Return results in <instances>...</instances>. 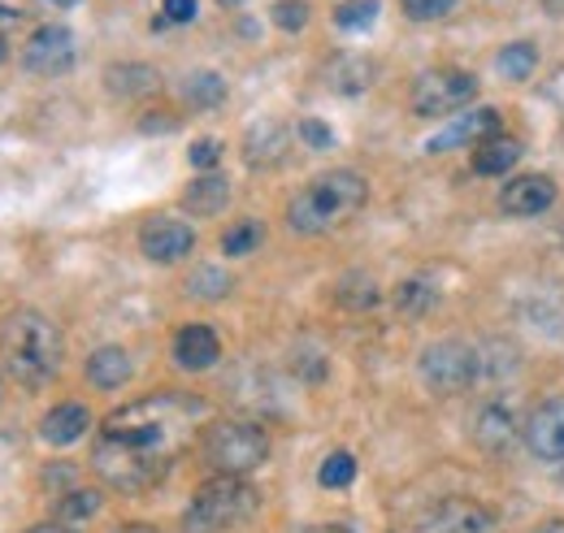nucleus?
Segmentation results:
<instances>
[{"label":"nucleus","instance_id":"obj_1","mask_svg":"<svg viewBox=\"0 0 564 533\" xmlns=\"http://www.w3.org/2000/svg\"><path fill=\"white\" fill-rule=\"evenodd\" d=\"M0 356H4V369L13 382L44 387L62 369V330L44 313L18 308L0 330Z\"/></svg>","mask_w":564,"mask_h":533},{"label":"nucleus","instance_id":"obj_2","mask_svg":"<svg viewBox=\"0 0 564 533\" xmlns=\"http://www.w3.org/2000/svg\"><path fill=\"white\" fill-rule=\"evenodd\" d=\"M196 400H183V395H148L140 403H127L118 407L109 421H105V434L109 438H122V443H135L148 447L156 456H170L183 425L196 416Z\"/></svg>","mask_w":564,"mask_h":533},{"label":"nucleus","instance_id":"obj_3","mask_svg":"<svg viewBox=\"0 0 564 533\" xmlns=\"http://www.w3.org/2000/svg\"><path fill=\"white\" fill-rule=\"evenodd\" d=\"M369 196L365 178L352 170H330L322 178H313L295 200L286 204V221L300 235H322L339 221H348L352 213H360V204Z\"/></svg>","mask_w":564,"mask_h":533},{"label":"nucleus","instance_id":"obj_4","mask_svg":"<svg viewBox=\"0 0 564 533\" xmlns=\"http://www.w3.org/2000/svg\"><path fill=\"white\" fill-rule=\"evenodd\" d=\"M257 503H261V499H257V490H252L243 477L217 472L213 481H205V486L192 494V503H187V512H183V530L226 533V530H235V525H243V521H252Z\"/></svg>","mask_w":564,"mask_h":533},{"label":"nucleus","instance_id":"obj_5","mask_svg":"<svg viewBox=\"0 0 564 533\" xmlns=\"http://www.w3.org/2000/svg\"><path fill=\"white\" fill-rule=\"evenodd\" d=\"M200 447H205V460L226 477H243V472L265 465V456H270L265 429H257L248 421H217L205 429Z\"/></svg>","mask_w":564,"mask_h":533},{"label":"nucleus","instance_id":"obj_6","mask_svg":"<svg viewBox=\"0 0 564 533\" xmlns=\"http://www.w3.org/2000/svg\"><path fill=\"white\" fill-rule=\"evenodd\" d=\"M165 460H170V456H156V452H148V447L109 438V434H105V438L96 443V452H91V468H96L109 486H118V490H148L152 481H161Z\"/></svg>","mask_w":564,"mask_h":533},{"label":"nucleus","instance_id":"obj_7","mask_svg":"<svg viewBox=\"0 0 564 533\" xmlns=\"http://www.w3.org/2000/svg\"><path fill=\"white\" fill-rule=\"evenodd\" d=\"M422 382L434 395H460L478 382V347L460 338L430 342L422 351Z\"/></svg>","mask_w":564,"mask_h":533},{"label":"nucleus","instance_id":"obj_8","mask_svg":"<svg viewBox=\"0 0 564 533\" xmlns=\"http://www.w3.org/2000/svg\"><path fill=\"white\" fill-rule=\"evenodd\" d=\"M474 96H478V78L469 69L456 66L425 69L422 78L413 83V109L422 118H452L465 105H474Z\"/></svg>","mask_w":564,"mask_h":533},{"label":"nucleus","instance_id":"obj_9","mask_svg":"<svg viewBox=\"0 0 564 533\" xmlns=\"http://www.w3.org/2000/svg\"><path fill=\"white\" fill-rule=\"evenodd\" d=\"M22 62L31 74H44V78H57V74H66L74 66V35L70 26H57V22H48V26H40L31 40H26V48H22Z\"/></svg>","mask_w":564,"mask_h":533},{"label":"nucleus","instance_id":"obj_10","mask_svg":"<svg viewBox=\"0 0 564 533\" xmlns=\"http://www.w3.org/2000/svg\"><path fill=\"white\" fill-rule=\"evenodd\" d=\"M521 438H525V447H530V456H534V460L561 465L564 460V395L539 403V407L530 412V421H525Z\"/></svg>","mask_w":564,"mask_h":533},{"label":"nucleus","instance_id":"obj_11","mask_svg":"<svg viewBox=\"0 0 564 533\" xmlns=\"http://www.w3.org/2000/svg\"><path fill=\"white\" fill-rule=\"evenodd\" d=\"M140 248L148 261H156V265H174V261L192 257V248H196V230H192L187 221H178V217H152V221L140 230Z\"/></svg>","mask_w":564,"mask_h":533},{"label":"nucleus","instance_id":"obj_12","mask_svg":"<svg viewBox=\"0 0 564 533\" xmlns=\"http://www.w3.org/2000/svg\"><path fill=\"white\" fill-rule=\"evenodd\" d=\"M469 434H474V443L482 447V452H508L512 443H517V434H521V425H517V412L508 407L503 400H487L478 412H474V421H469Z\"/></svg>","mask_w":564,"mask_h":533},{"label":"nucleus","instance_id":"obj_13","mask_svg":"<svg viewBox=\"0 0 564 533\" xmlns=\"http://www.w3.org/2000/svg\"><path fill=\"white\" fill-rule=\"evenodd\" d=\"M552 204H556V183L543 178V174H521V178H512V183L503 187V196H499V208H503L508 217H539V213H547Z\"/></svg>","mask_w":564,"mask_h":533},{"label":"nucleus","instance_id":"obj_14","mask_svg":"<svg viewBox=\"0 0 564 533\" xmlns=\"http://www.w3.org/2000/svg\"><path fill=\"white\" fill-rule=\"evenodd\" d=\"M499 127V113L495 109H474V113H465V118H456L447 131H438L430 139V152H447V148H478V143H487Z\"/></svg>","mask_w":564,"mask_h":533},{"label":"nucleus","instance_id":"obj_15","mask_svg":"<svg viewBox=\"0 0 564 533\" xmlns=\"http://www.w3.org/2000/svg\"><path fill=\"white\" fill-rule=\"evenodd\" d=\"M434 533H491V512L474 499H447L430 516Z\"/></svg>","mask_w":564,"mask_h":533},{"label":"nucleus","instance_id":"obj_16","mask_svg":"<svg viewBox=\"0 0 564 533\" xmlns=\"http://www.w3.org/2000/svg\"><path fill=\"white\" fill-rule=\"evenodd\" d=\"M174 360L183 369H192V373H205L221 360V342H217V334L209 326H183L178 338H174Z\"/></svg>","mask_w":564,"mask_h":533},{"label":"nucleus","instance_id":"obj_17","mask_svg":"<svg viewBox=\"0 0 564 533\" xmlns=\"http://www.w3.org/2000/svg\"><path fill=\"white\" fill-rule=\"evenodd\" d=\"M286 148H291V131H286L282 122H257V127L248 131V139H243V156H248L252 170L279 165L282 156H286Z\"/></svg>","mask_w":564,"mask_h":533},{"label":"nucleus","instance_id":"obj_18","mask_svg":"<svg viewBox=\"0 0 564 533\" xmlns=\"http://www.w3.org/2000/svg\"><path fill=\"white\" fill-rule=\"evenodd\" d=\"M83 429H91V416H87L83 403H62V407H53V412L40 421V438L53 443V447H70V443H78Z\"/></svg>","mask_w":564,"mask_h":533},{"label":"nucleus","instance_id":"obj_19","mask_svg":"<svg viewBox=\"0 0 564 533\" xmlns=\"http://www.w3.org/2000/svg\"><path fill=\"white\" fill-rule=\"evenodd\" d=\"M87 382L100 387V391L127 387V382H131V356H127L122 347H100V351H91V360H87Z\"/></svg>","mask_w":564,"mask_h":533},{"label":"nucleus","instance_id":"obj_20","mask_svg":"<svg viewBox=\"0 0 564 533\" xmlns=\"http://www.w3.org/2000/svg\"><path fill=\"white\" fill-rule=\"evenodd\" d=\"M230 200V183L221 178V174H200L187 192H183V208L187 213H196V217H213V213H221Z\"/></svg>","mask_w":564,"mask_h":533},{"label":"nucleus","instance_id":"obj_21","mask_svg":"<svg viewBox=\"0 0 564 533\" xmlns=\"http://www.w3.org/2000/svg\"><path fill=\"white\" fill-rule=\"evenodd\" d=\"M517 161H521V143L517 139H487V143L474 148V170L487 174V178L508 174Z\"/></svg>","mask_w":564,"mask_h":533},{"label":"nucleus","instance_id":"obj_22","mask_svg":"<svg viewBox=\"0 0 564 533\" xmlns=\"http://www.w3.org/2000/svg\"><path fill=\"white\" fill-rule=\"evenodd\" d=\"M183 100H187L192 109H213V105H221V100H226V83H221V74H213V69L192 74V78L183 83Z\"/></svg>","mask_w":564,"mask_h":533},{"label":"nucleus","instance_id":"obj_23","mask_svg":"<svg viewBox=\"0 0 564 533\" xmlns=\"http://www.w3.org/2000/svg\"><path fill=\"white\" fill-rule=\"evenodd\" d=\"M105 83H109L113 96H143V91L156 87V69L152 66H113L109 74H105Z\"/></svg>","mask_w":564,"mask_h":533},{"label":"nucleus","instance_id":"obj_24","mask_svg":"<svg viewBox=\"0 0 564 533\" xmlns=\"http://www.w3.org/2000/svg\"><path fill=\"white\" fill-rule=\"evenodd\" d=\"M100 512V494L96 490H70L66 499H57V521L62 525H83V521H91Z\"/></svg>","mask_w":564,"mask_h":533},{"label":"nucleus","instance_id":"obj_25","mask_svg":"<svg viewBox=\"0 0 564 533\" xmlns=\"http://www.w3.org/2000/svg\"><path fill=\"white\" fill-rule=\"evenodd\" d=\"M434 300H438V291H434L430 282H422V278H413V282H400V286H395V308H400V313H409V317L430 313V308H434Z\"/></svg>","mask_w":564,"mask_h":533},{"label":"nucleus","instance_id":"obj_26","mask_svg":"<svg viewBox=\"0 0 564 533\" xmlns=\"http://www.w3.org/2000/svg\"><path fill=\"white\" fill-rule=\"evenodd\" d=\"M534 66H539V53H534V44H525V40H521V44H508V48L499 53V74L512 78V83L530 78Z\"/></svg>","mask_w":564,"mask_h":533},{"label":"nucleus","instance_id":"obj_27","mask_svg":"<svg viewBox=\"0 0 564 533\" xmlns=\"http://www.w3.org/2000/svg\"><path fill=\"white\" fill-rule=\"evenodd\" d=\"M369 78H373V66L360 62V57H344V62L330 66V87L335 91H365Z\"/></svg>","mask_w":564,"mask_h":533},{"label":"nucleus","instance_id":"obj_28","mask_svg":"<svg viewBox=\"0 0 564 533\" xmlns=\"http://www.w3.org/2000/svg\"><path fill=\"white\" fill-rule=\"evenodd\" d=\"M378 22V0H344L335 9V26L344 31H369Z\"/></svg>","mask_w":564,"mask_h":533},{"label":"nucleus","instance_id":"obj_29","mask_svg":"<svg viewBox=\"0 0 564 533\" xmlns=\"http://www.w3.org/2000/svg\"><path fill=\"white\" fill-rule=\"evenodd\" d=\"M356 477V460L348 452H335V456H326L322 468H317V481L326 486V490H344V486H352Z\"/></svg>","mask_w":564,"mask_h":533},{"label":"nucleus","instance_id":"obj_30","mask_svg":"<svg viewBox=\"0 0 564 533\" xmlns=\"http://www.w3.org/2000/svg\"><path fill=\"white\" fill-rule=\"evenodd\" d=\"M261 221H239V226H230L226 235H221V252L226 257H248L257 243H261Z\"/></svg>","mask_w":564,"mask_h":533},{"label":"nucleus","instance_id":"obj_31","mask_svg":"<svg viewBox=\"0 0 564 533\" xmlns=\"http://www.w3.org/2000/svg\"><path fill=\"white\" fill-rule=\"evenodd\" d=\"M187 291H192V295H200V300H221V295L230 291V278H226L221 269L205 265V269H196V273H192Z\"/></svg>","mask_w":564,"mask_h":533},{"label":"nucleus","instance_id":"obj_32","mask_svg":"<svg viewBox=\"0 0 564 533\" xmlns=\"http://www.w3.org/2000/svg\"><path fill=\"white\" fill-rule=\"evenodd\" d=\"M400 4L413 22H434V18H447L456 9V0H400Z\"/></svg>","mask_w":564,"mask_h":533},{"label":"nucleus","instance_id":"obj_33","mask_svg":"<svg viewBox=\"0 0 564 533\" xmlns=\"http://www.w3.org/2000/svg\"><path fill=\"white\" fill-rule=\"evenodd\" d=\"M274 22H279L282 31H300L308 22V4L304 0H279L274 4Z\"/></svg>","mask_w":564,"mask_h":533},{"label":"nucleus","instance_id":"obj_34","mask_svg":"<svg viewBox=\"0 0 564 533\" xmlns=\"http://www.w3.org/2000/svg\"><path fill=\"white\" fill-rule=\"evenodd\" d=\"M187 156H192V165H196V170H213V165L221 161V143H217V139H196Z\"/></svg>","mask_w":564,"mask_h":533},{"label":"nucleus","instance_id":"obj_35","mask_svg":"<svg viewBox=\"0 0 564 533\" xmlns=\"http://www.w3.org/2000/svg\"><path fill=\"white\" fill-rule=\"evenodd\" d=\"M300 139H304V143H313V148H330V143H335V131H330V127H322L317 118H300Z\"/></svg>","mask_w":564,"mask_h":533},{"label":"nucleus","instance_id":"obj_36","mask_svg":"<svg viewBox=\"0 0 564 533\" xmlns=\"http://www.w3.org/2000/svg\"><path fill=\"white\" fill-rule=\"evenodd\" d=\"M165 18L170 22H192L196 18V0H165Z\"/></svg>","mask_w":564,"mask_h":533},{"label":"nucleus","instance_id":"obj_37","mask_svg":"<svg viewBox=\"0 0 564 533\" xmlns=\"http://www.w3.org/2000/svg\"><path fill=\"white\" fill-rule=\"evenodd\" d=\"M31 533H74L70 525H62V521H53V525H35Z\"/></svg>","mask_w":564,"mask_h":533},{"label":"nucleus","instance_id":"obj_38","mask_svg":"<svg viewBox=\"0 0 564 533\" xmlns=\"http://www.w3.org/2000/svg\"><path fill=\"white\" fill-rule=\"evenodd\" d=\"M13 22H18V13H13V9H4V4H0V31H4V26H13Z\"/></svg>","mask_w":564,"mask_h":533},{"label":"nucleus","instance_id":"obj_39","mask_svg":"<svg viewBox=\"0 0 564 533\" xmlns=\"http://www.w3.org/2000/svg\"><path fill=\"white\" fill-rule=\"evenodd\" d=\"M534 533H564V521H547V525H539Z\"/></svg>","mask_w":564,"mask_h":533},{"label":"nucleus","instance_id":"obj_40","mask_svg":"<svg viewBox=\"0 0 564 533\" xmlns=\"http://www.w3.org/2000/svg\"><path fill=\"white\" fill-rule=\"evenodd\" d=\"M313 533H352L348 525H322V530H313Z\"/></svg>","mask_w":564,"mask_h":533},{"label":"nucleus","instance_id":"obj_41","mask_svg":"<svg viewBox=\"0 0 564 533\" xmlns=\"http://www.w3.org/2000/svg\"><path fill=\"white\" fill-rule=\"evenodd\" d=\"M118 533H156L152 525H127V530H118Z\"/></svg>","mask_w":564,"mask_h":533},{"label":"nucleus","instance_id":"obj_42","mask_svg":"<svg viewBox=\"0 0 564 533\" xmlns=\"http://www.w3.org/2000/svg\"><path fill=\"white\" fill-rule=\"evenodd\" d=\"M0 62H4V35H0Z\"/></svg>","mask_w":564,"mask_h":533},{"label":"nucleus","instance_id":"obj_43","mask_svg":"<svg viewBox=\"0 0 564 533\" xmlns=\"http://www.w3.org/2000/svg\"><path fill=\"white\" fill-rule=\"evenodd\" d=\"M221 4H239V0H221Z\"/></svg>","mask_w":564,"mask_h":533},{"label":"nucleus","instance_id":"obj_44","mask_svg":"<svg viewBox=\"0 0 564 533\" xmlns=\"http://www.w3.org/2000/svg\"><path fill=\"white\" fill-rule=\"evenodd\" d=\"M57 4H74V0H57Z\"/></svg>","mask_w":564,"mask_h":533}]
</instances>
